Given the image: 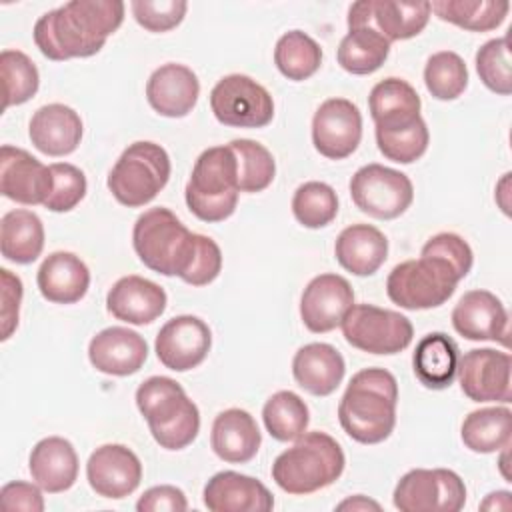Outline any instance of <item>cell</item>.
I'll return each mask as SVG.
<instances>
[{
  "label": "cell",
  "mask_w": 512,
  "mask_h": 512,
  "mask_svg": "<svg viewBox=\"0 0 512 512\" xmlns=\"http://www.w3.org/2000/svg\"><path fill=\"white\" fill-rule=\"evenodd\" d=\"M124 8L120 0L66 2L36 20L34 42L46 58L56 62L94 56L120 28Z\"/></svg>",
  "instance_id": "obj_1"
},
{
  "label": "cell",
  "mask_w": 512,
  "mask_h": 512,
  "mask_svg": "<svg viewBox=\"0 0 512 512\" xmlns=\"http://www.w3.org/2000/svg\"><path fill=\"white\" fill-rule=\"evenodd\" d=\"M398 382L384 368L356 372L338 404L344 432L360 444L384 442L396 426Z\"/></svg>",
  "instance_id": "obj_2"
},
{
  "label": "cell",
  "mask_w": 512,
  "mask_h": 512,
  "mask_svg": "<svg viewBox=\"0 0 512 512\" xmlns=\"http://www.w3.org/2000/svg\"><path fill=\"white\" fill-rule=\"evenodd\" d=\"M344 452L326 432H304L276 456L272 480L288 494L304 496L334 484L344 472Z\"/></svg>",
  "instance_id": "obj_3"
},
{
  "label": "cell",
  "mask_w": 512,
  "mask_h": 512,
  "mask_svg": "<svg viewBox=\"0 0 512 512\" xmlns=\"http://www.w3.org/2000/svg\"><path fill=\"white\" fill-rule=\"evenodd\" d=\"M136 406L146 418L152 438L166 450L190 446L200 432L198 406L168 376H150L136 390Z\"/></svg>",
  "instance_id": "obj_4"
},
{
  "label": "cell",
  "mask_w": 512,
  "mask_h": 512,
  "mask_svg": "<svg viewBox=\"0 0 512 512\" xmlns=\"http://www.w3.org/2000/svg\"><path fill=\"white\" fill-rule=\"evenodd\" d=\"M238 194V160L230 144L206 148L184 190L190 212L202 222H222L234 214Z\"/></svg>",
  "instance_id": "obj_5"
},
{
  "label": "cell",
  "mask_w": 512,
  "mask_h": 512,
  "mask_svg": "<svg viewBox=\"0 0 512 512\" xmlns=\"http://www.w3.org/2000/svg\"><path fill=\"white\" fill-rule=\"evenodd\" d=\"M132 244L144 266L162 276L182 278L194 258L196 234L172 210L158 206L136 218Z\"/></svg>",
  "instance_id": "obj_6"
},
{
  "label": "cell",
  "mask_w": 512,
  "mask_h": 512,
  "mask_svg": "<svg viewBox=\"0 0 512 512\" xmlns=\"http://www.w3.org/2000/svg\"><path fill=\"white\" fill-rule=\"evenodd\" d=\"M170 156L168 152L148 140L130 144L108 174V190L128 208H140L152 202L168 184Z\"/></svg>",
  "instance_id": "obj_7"
},
{
  "label": "cell",
  "mask_w": 512,
  "mask_h": 512,
  "mask_svg": "<svg viewBox=\"0 0 512 512\" xmlns=\"http://www.w3.org/2000/svg\"><path fill=\"white\" fill-rule=\"evenodd\" d=\"M460 280L450 262L420 254L418 260H406L392 268L386 278V294L404 310H428L442 306Z\"/></svg>",
  "instance_id": "obj_8"
},
{
  "label": "cell",
  "mask_w": 512,
  "mask_h": 512,
  "mask_svg": "<svg viewBox=\"0 0 512 512\" xmlns=\"http://www.w3.org/2000/svg\"><path fill=\"white\" fill-rule=\"evenodd\" d=\"M346 342L368 354H398L412 342V322L396 312L372 304H354L342 320Z\"/></svg>",
  "instance_id": "obj_9"
},
{
  "label": "cell",
  "mask_w": 512,
  "mask_h": 512,
  "mask_svg": "<svg viewBox=\"0 0 512 512\" xmlns=\"http://www.w3.org/2000/svg\"><path fill=\"white\" fill-rule=\"evenodd\" d=\"M392 502L400 512H458L466 504V486L448 468H414L398 480Z\"/></svg>",
  "instance_id": "obj_10"
},
{
  "label": "cell",
  "mask_w": 512,
  "mask_h": 512,
  "mask_svg": "<svg viewBox=\"0 0 512 512\" xmlns=\"http://www.w3.org/2000/svg\"><path fill=\"white\" fill-rule=\"evenodd\" d=\"M216 120L232 128H264L274 118L270 92L246 74H228L210 92Z\"/></svg>",
  "instance_id": "obj_11"
},
{
  "label": "cell",
  "mask_w": 512,
  "mask_h": 512,
  "mask_svg": "<svg viewBox=\"0 0 512 512\" xmlns=\"http://www.w3.org/2000/svg\"><path fill=\"white\" fill-rule=\"evenodd\" d=\"M350 196L364 214L378 220H394L410 208L414 188L404 172L382 164H366L354 172Z\"/></svg>",
  "instance_id": "obj_12"
},
{
  "label": "cell",
  "mask_w": 512,
  "mask_h": 512,
  "mask_svg": "<svg viewBox=\"0 0 512 512\" xmlns=\"http://www.w3.org/2000/svg\"><path fill=\"white\" fill-rule=\"evenodd\" d=\"M512 360L508 352L492 348H474L458 358V382L472 402H504L512 400L510 384Z\"/></svg>",
  "instance_id": "obj_13"
},
{
  "label": "cell",
  "mask_w": 512,
  "mask_h": 512,
  "mask_svg": "<svg viewBox=\"0 0 512 512\" xmlns=\"http://www.w3.org/2000/svg\"><path fill=\"white\" fill-rule=\"evenodd\" d=\"M430 14V2L422 0H360L348 10V26L368 22L392 44L418 36Z\"/></svg>",
  "instance_id": "obj_14"
},
{
  "label": "cell",
  "mask_w": 512,
  "mask_h": 512,
  "mask_svg": "<svg viewBox=\"0 0 512 512\" xmlns=\"http://www.w3.org/2000/svg\"><path fill=\"white\" fill-rule=\"evenodd\" d=\"M362 140V114L358 106L346 98L324 100L312 118V144L330 158H348Z\"/></svg>",
  "instance_id": "obj_15"
},
{
  "label": "cell",
  "mask_w": 512,
  "mask_h": 512,
  "mask_svg": "<svg viewBox=\"0 0 512 512\" xmlns=\"http://www.w3.org/2000/svg\"><path fill=\"white\" fill-rule=\"evenodd\" d=\"M212 346V332L208 324L192 314L174 316L168 320L154 342L158 360L174 370L186 372L204 362Z\"/></svg>",
  "instance_id": "obj_16"
},
{
  "label": "cell",
  "mask_w": 512,
  "mask_h": 512,
  "mask_svg": "<svg viewBox=\"0 0 512 512\" xmlns=\"http://www.w3.org/2000/svg\"><path fill=\"white\" fill-rule=\"evenodd\" d=\"M54 188L50 166L30 152L4 144L0 148V192L18 204H44Z\"/></svg>",
  "instance_id": "obj_17"
},
{
  "label": "cell",
  "mask_w": 512,
  "mask_h": 512,
  "mask_svg": "<svg viewBox=\"0 0 512 512\" xmlns=\"http://www.w3.org/2000/svg\"><path fill=\"white\" fill-rule=\"evenodd\" d=\"M354 306V290L344 276H314L300 298V318L314 334H324L342 324Z\"/></svg>",
  "instance_id": "obj_18"
},
{
  "label": "cell",
  "mask_w": 512,
  "mask_h": 512,
  "mask_svg": "<svg viewBox=\"0 0 512 512\" xmlns=\"http://www.w3.org/2000/svg\"><path fill=\"white\" fill-rule=\"evenodd\" d=\"M86 478L98 496L120 500L140 486L142 464L128 446L104 444L90 454Z\"/></svg>",
  "instance_id": "obj_19"
},
{
  "label": "cell",
  "mask_w": 512,
  "mask_h": 512,
  "mask_svg": "<svg viewBox=\"0 0 512 512\" xmlns=\"http://www.w3.org/2000/svg\"><path fill=\"white\" fill-rule=\"evenodd\" d=\"M452 326L466 340L510 344L508 312L500 298L488 290H468L452 310Z\"/></svg>",
  "instance_id": "obj_20"
},
{
  "label": "cell",
  "mask_w": 512,
  "mask_h": 512,
  "mask_svg": "<svg viewBox=\"0 0 512 512\" xmlns=\"http://www.w3.org/2000/svg\"><path fill=\"white\" fill-rule=\"evenodd\" d=\"M90 364L108 376H130L136 374L146 358V340L124 326H110L100 330L88 344Z\"/></svg>",
  "instance_id": "obj_21"
},
{
  "label": "cell",
  "mask_w": 512,
  "mask_h": 512,
  "mask_svg": "<svg viewBox=\"0 0 512 512\" xmlns=\"http://www.w3.org/2000/svg\"><path fill=\"white\" fill-rule=\"evenodd\" d=\"M204 506L212 512H268L274 496L256 478L224 470L214 474L202 492Z\"/></svg>",
  "instance_id": "obj_22"
},
{
  "label": "cell",
  "mask_w": 512,
  "mask_h": 512,
  "mask_svg": "<svg viewBox=\"0 0 512 512\" xmlns=\"http://www.w3.org/2000/svg\"><path fill=\"white\" fill-rule=\"evenodd\" d=\"M166 292L156 282L130 274L112 284L106 294L108 312L126 324L144 326L154 322L166 310Z\"/></svg>",
  "instance_id": "obj_23"
},
{
  "label": "cell",
  "mask_w": 512,
  "mask_h": 512,
  "mask_svg": "<svg viewBox=\"0 0 512 512\" xmlns=\"http://www.w3.org/2000/svg\"><path fill=\"white\" fill-rule=\"evenodd\" d=\"M200 96L198 76L184 64L168 62L156 68L146 82L148 104L166 118H182L192 112Z\"/></svg>",
  "instance_id": "obj_24"
},
{
  "label": "cell",
  "mask_w": 512,
  "mask_h": 512,
  "mask_svg": "<svg viewBox=\"0 0 512 512\" xmlns=\"http://www.w3.org/2000/svg\"><path fill=\"white\" fill-rule=\"evenodd\" d=\"M82 120L66 104H46L38 108L28 124V136L36 150L46 156H68L82 140Z\"/></svg>",
  "instance_id": "obj_25"
},
{
  "label": "cell",
  "mask_w": 512,
  "mask_h": 512,
  "mask_svg": "<svg viewBox=\"0 0 512 512\" xmlns=\"http://www.w3.org/2000/svg\"><path fill=\"white\" fill-rule=\"evenodd\" d=\"M346 364L342 354L326 342H310L292 358V376L312 396H330L342 382Z\"/></svg>",
  "instance_id": "obj_26"
},
{
  "label": "cell",
  "mask_w": 512,
  "mask_h": 512,
  "mask_svg": "<svg viewBox=\"0 0 512 512\" xmlns=\"http://www.w3.org/2000/svg\"><path fill=\"white\" fill-rule=\"evenodd\" d=\"M36 284L48 302L74 304L88 292L90 270L84 260L72 252H52L40 264Z\"/></svg>",
  "instance_id": "obj_27"
},
{
  "label": "cell",
  "mask_w": 512,
  "mask_h": 512,
  "mask_svg": "<svg viewBox=\"0 0 512 512\" xmlns=\"http://www.w3.org/2000/svg\"><path fill=\"white\" fill-rule=\"evenodd\" d=\"M210 444L220 460L244 464L258 454L262 434L250 412L242 408H228L214 418Z\"/></svg>",
  "instance_id": "obj_28"
},
{
  "label": "cell",
  "mask_w": 512,
  "mask_h": 512,
  "mask_svg": "<svg viewBox=\"0 0 512 512\" xmlns=\"http://www.w3.org/2000/svg\"><path fill=\"white\" fill-rule=\"evenodd\" d=\"M28 468L32 480L48 494H58L74 486L78 478V454L62 436L42 438L30 452Z\"/></svg>",
  "instance_id": "obj_29"
},
{
  "label": "cell",
  "mask_w": 512,
  "mask_h": 512,
  "mask_svg": "<svg viewBox=\"0 0 512 512\" xmlns=\"http://www.w3.org/2000/svg\"><path fill=\"white\" fill-rule=\"evenodd\" d=\"M334 256L354 276H372L386 262L388 240L372 224H352L338 234Z\"/></svg>",
  "instance_id": "obj_30"
},
{
  "label": "cell",
  "mask_w": 512,
  "mask_h": 512,
  "mask_svg": "<svg viewBox=\"0 0 512 512\" xmlns=\"http://www.w3.org/2000/svg\"><path fill=\"white\" fill-rule=\"evenodd\" d=\"M420 96L418 92L402 78H384L380 80L368 96L370 116L376 128L394 130L414 124L420 116Z\"/></svg>",
  "instance_id": "obj_31"
},
{
  "label": "cell",
  "mask_w": 512,
  "mask_h": 512,
  "mask_svg": "<svg viewBox=\"0 0 512 512\" xmlns=\"http://www.w3.org/2000/svg\"><path fill=\"white\" fill-rule=\"evenodd\" d=\"M458 346L444 332H430L420 338L412 356L418 382L430 390L448 388L458 370Z\"/></svg>",
  "instance_id": "obj_32"
},
{
  "label": "cell",
  "mask_w": 512,
  "mask_h": 512,
  "mask_svg": "<svg viewBox=\"0 0 512 512\" xmlns=\"http://www.w3.org/2000/svg\"><path fill=\"white\" fill-rule=\"evenodd\" d=\"M44 248V226L32 210L16 208L0 220V250L14 264H32Z\"/></svg>",
  "instance_id": "obj_33"
},
{
  "label": "cell",
  "mask_w": 512,
  "mask_h": 512,
  "mask_svg": "<svg viewBox=\"0 0 512 512\" xmlns=\"http://www.w3.org/2000/svg\"><path fill=\"white\" fill-rule=\"evenodd\" d=\"M390 54V42L368 22L348 26V34L340 40L336 58L342 70L364 76L376 72Z\"/></svg>",
  "instance_id": "obj_34"
},
{
  "label": "cell",
  "mask_w": 512,
  "mask_h": 512,
  "mask_svg": "<svg viewBox=\"0 0 512 512\" xmlns=\"http://www.w3.org/2000/svg\"><path fill=\"white\" fill-rule=\"evenodd\" d=\"M462 442L476 454L506 450L512 440V412L506 406H490L470 412L460 428Z\"/></svg>",
  "instance_id": "obj_35"
},
{
  "label": "cell",
  "mask_w": 512,
  "mask_h": 512,
  "mask_svg": "<svg viewBox=\"0 0 512 512\" xmlns=\"http://www.w3.org/2000/svg\"><path fill=\"white\" fill-rule=\"evenodd\" d=\"M510 10L506 0H436L430 2V12L440 20L450 22L470 32H490L498 28Z\"/></svg>",
  "instance_id": "obj_36"
},
{
  "label": "cell",
  "mask_w": 512,
  "mask_h": 512,
  "mask_svg": "<svg viewBox=\"0 0 512 512\" xmlns=\"http://www.w3.org/2000/svg\"><path fill=\"white\" fill-rule=\"evenodd\" d=\"M274 64L282 76L300 82L318 72L322 64V48L306 32L290 30L276 42Z\"/></svg>",
  "instance_id": "obj_37"
},
{
  "label": "cell",
  "mask_w": 512,
  "mask_h": 512,
  "mask_svg": "<svg viewBox=\"0 0 512 512\" xmlns=\"http://www.w3.org/2000/svg\"><path fill=\"white\" fill-rule=\"evenodd\" d=\"M262 420L274 440L290 442L306 432L310 412L306 402L296 392L278 390L266 400L262 408Z\"/></svg>",
  "instance_id": "obj_38"
},
{
  "label": "cell",
  "mask_w": 512,
  "mask_h": 512,
  "mask_svg": "<svg viewBox=\"0 0 512 512\" xmlns=\"http://www.w3.org/2000/svg\"><path fill=\"white\" fill-rule=\"evenodd\" d=\"M230 148L238 160V190L240 192H262L276 176V162L266 146L250 138H236Z\"/></svg>",
  "instance_id": "obj_39"
},
{
  "label": "cell",
  "mask_w": 512,
  "mask_h": 512,
  "mask_svg": "<svg viewBox=\"0 0 512 512\" xmlns=\"http://www.w3.org/2000/svg\"><path fill=\"white\" fill-rule=\"evenodd\" d=\"M292 214L304 228H324L338 214V196L326 182H304L292 196Z\"/></svg>",
  "instance_id": "obj_40"
},
{
  "label": "cell",
  "mask_w": 512,
  "mask_h": 512,
  "mask_svg": "<svg viewBox=\"0 0 512 512\" xmlns=\"http://www.w3.org/2000/svg\"><path fill=\"white\" fill-rule=\"evenodd\" d=\"M0 76L4 90V110L28 102L40 84L36 64L20 50H2L0 54Z\"/></svg>",
  "instance_id": "obj_41"
},
{
  "label": "cell",
  "mask_w": 512,
  "mask_h": 512,
  "mask_svg": "<svg viewBox=\"0 0 512 512\" xmlns=\"http://www.w3.org/2000/svg\"><path fill=\"white\" fill-rule=\"evenodd\" d=\"M424 84L436 100H456L468 86V68L452 50H440L426 60Z\"/></svg>",
  "instance_id": "obj_42"
},
{
  "label": "cell",
  "mask_w": 512,
  "mask_h": 512,
  "mask_svg": "<svg viewBox=\"0 0 512 512\" xmlns=\"http://www.w3.org/2000/svg\"><path fill=\"white\" fill-rule=\"evenodd\" d=\"M428 126L424 118H418L414 124L406 128L382 130L376 128V144L384 158L398 162V164H412L416 162L428 148Z\"/></svg>",
  "instance_id": "obj_43"
},
{
  "label": "cell",
  "mask_w": 512,
  "mask_h": 512,
  "mask_svg": "<svg viewBox=\"0 0 512 512\" xmlns=\"http://www.w3.org/2000/svg\"><path fill=\"white\" fill-rule=\"evenodd\" d=\"M476 72L488 90L500 96H508L512 92L508 36L492 38L478 48Z\"/></svg>",
  "instance_id": "obj_44"
},
{
  "label": "cell",
  "mask_w": 512,
  "mask_h": 512,
  "mask_svg": "<svg viewBox=\"0 0 512 512\" xmlns=\"http://www.w3.org/2000/svg\"><path fill=\"white\" fill-rule=\"evenodd\" d=\"M50 170L54 176V188L44 206L52 212H70L86 196V176L78 166L68 162H54L50 164Z\"/></svg>",
  "instance_id": "obj_45"
},
{
  "label": "cell",
  "mask_w": 512,
  "mask_h": 512,
  "mask_svg": "<svg viewBox=\"0 0 512 512\" xmlns=\"http://www.w3.org/2000/svg\"><path fill=\"white\" fill-rule=\"evenodd\" d=\"M134 20L148 32H168L176 28L188 10L182 0H132Z\"/></svg>",
  "instance_id": "obj_46"
},
{
  "label": "cell",
  "mask_w": 512,
  "mask_h": 512,
  "mask_svg": "<svg viewBox=\"0 0 512 512\" xmlns=\"http://www.w3.org/2000/svg\"><path fill=\"white\" fill-rule=\"evenodd\" d=\"M220 270H222L220 246L212 238L204 234H196L194 258L180 280H184L190 286H206L218 278Z\"/></svg>",
  "instance_id": "obj_47"
},
{
  "label": "cell",
  "mask_w": 512,
  "mask_h": 512,
  "mask_svg": "<svg viewBox=\"0 0 512 512\" xmlns=\"http://www.w3.org/2000/svg\"><path fill=\"white\" fill-rule=\"evenodd\" d=\"M420 254L422 256H438V258L450 262L456 268V272L460 274V278H464L470 272L472 262H474L470 244L454 232L434 234L432 238L426 240Z\"/></svg>",
  "instance_id": "obj_48"
},
{
  "label": "cell",
  "mask_w": 512,
  "mask_h": 512,
  "mask_svg": "<svg viewBox=\"0 0 512 512\" xmlns=\"http://www.w3.org/2000/svg\"><path fill=\"white\" fill-rule=\"evenodd\" d=\"M42 488L34 482H22L14 480L2 486L0 490V506L6 512H42L44 510V496L40 492Z\"/></svg>",
  "instance_id": "obj_49"
},
{
  "label": "cell",
  "mask_w": 512,
  "mask_h": 512,
  "mask_svg": "<svg viewBox=\"0 0 512 512\" xmlns=\"http://www.w3.org/2000/svg\"><path fill=\"white\" fill-rule=\"evenodd\" d=\"M2 280V340H8L18 328V314L22 302V282L8 268H0Z\"/></svg>",
  "instance_id": "obj_50"
},
{
  "label": "cell",
  "mask_w": 512,
  "mask_h": 512,
  "mask_svg": "<svg viewBox=\"0 0 512 512\" xmlns=\"http://www.w3.org/2000/svg\"><path fill=\"white\" fill-rule=\"evenodd\" d=\"M186 508H188V500L184 492L170 484L148 488L136 502L138 512H162V510L182 512Z\"/></svg>",
  "instance_id": "obj_51"
},
{
  "label": "cell",
  "mask_w": 512,
  "mask_h": 512,
  "mask_svg": "<svg viewBox=\"0 0 512 512\" xmlns=\"http://www.w3.org/2000/svg\"><path fill=\"white\" fill-rule=\"evenodd\" d=\"M336 508L338 510H354V512L356 510H380V504L370 500V498H366V496H362V494H356V496L346 498L344 502H340Z\"/></svg>",
  "instance_id": "obj_52"
},
{
  "label": "cell",
  "mask_w": 512,
  "mask_h": 512,
  "mask_svg": "<svg viewBox=\"0 0 512 512\" xmlns=\"http://www.w3.org/2000/svg\"><path fill=\"white\" fill-rule=\"evenodd\" d=\"M482 510H508L510 508V492L498 490L486 496V500L480 504Z\"/></svg>",
  "instance_id": "obj_53"
}]
</instances>
